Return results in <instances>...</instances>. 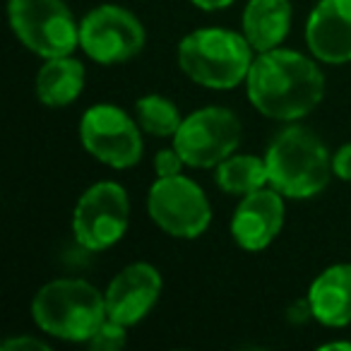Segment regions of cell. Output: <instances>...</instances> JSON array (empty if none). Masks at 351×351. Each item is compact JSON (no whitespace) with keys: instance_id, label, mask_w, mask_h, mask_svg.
I'll list each match as a JSON object with an SVG mask.
<instances>
[{"instance_id":"obj_1","label":"cell","mask_w":351,"mask_h":351,"mask_svg":"<svg viewBox=\"0 0 351 351\" xmlns=\"http://www.w3.org/2000/svg\"><path fill=\"white\" fill-rule=\"evenodd\" d=\"M325 89L320 60L284 46L255 53L245 77V94L255 111L282 123H296L315 111Z\"/></svg>"},{"instance_id":"obj_2","label":"cell","mask_w":351,"mask_h":351,"mask_svg":"<svg viewBox=\"0 0 351 351\" xmlns=\"http://www.w3.org/2000/svg\"><path fill=\"white\" fill-rule=\"evenodd\" d=\"M267 178L287 200L317 197L332 181V154L315 130L289 123L265 152Z\"/></svg>"},{"instance_id":"obj_3","label":"cell","mask_w":351,"mask_h":351,"mask_svg":"<svg viewBox=\"0 0 351 351\" xmlns=\"http://www.w3.org/2000/svg\"><path fill=\"white\" fill-rule=\"evenodd\" d=\"M178 68L197 87L226 92L245 84L255 51L241 32L224 27H202L178 44Z\"/></svg>"},{"instance_id":"obj_4","label":"cell","mask_w":351,"mask_h":351,"mask_svg":"<svg viewBox=\"0 0 351 351\" xmlns=\"http://www.w3.org/2000/svg\"><path fill=\"white\" fill-rule=\"evenodd\" d=\"M32 320L44 335L70 344H87L106 320L104 291L87 279H51L32 298Z\"/></svg>"},{"instance_id":"obj_5","label":"cell","mask_w":351,"mask_h":351,"mask_svg":"<svg viewBox=\"0 0 351 351\" xmlns=\"http://www.w3.org/2000/svg\"><path fill=\"white\" fill-rule=\"evenodd\" d=\"M8 22L15 39L44 60L80 49V22L65 0H8Z\"/></svg>"},{"instance_id":"obj_6","label":"cell","mask_w":351,"mask_h":351,"mask_svg":"<svg viewBox=\"0 0 351 351\" xmlns=\"http://www.w3.org/2000/svg\"><path fill=\"white\" fill-rule=\"evenodd\" d=\"M80 142L89 156L116 171L132 169L145 154L140 123L116 104H94L82 113Z\"/></svg>"},{"instance_id":"obj_7","label":"cell","mask_w":351,"mask_h":351,"mask_svg":"<svg viewBox=\"0 0 351 351\" xmlns=\"http://www.w3.org/2000/svg\"><path fill=\"white\" fill-rule=\"evenodd\" d=\"M147 215L164 234L195 241L212 224V202L202 186L188 176L156 178L147 191Z\"/></svg>"},{"instance_id":"obj_8","label":"cell","mask_w":351,"mask_h":351,"mask_svg":"<svg viewBox=\"0 0 351 351\" xmlns=\"http://www.w3.org/2000/svg\"><path fill=\"white\" fill-rule=\"evenodd\" d=\"M70 226L75 241L89 253L113 248L130 226V195L116 181L92 183L75 202Z\"/></svg>"},{"instance_id":"obj_9","label":"cell","mask_w":351,"mask_h":351,"mask_svg":"<svg viewBox=\"0 0 351 351\" xmlns=\"http://www.w3.org/2000/svg\"><path fill=\"white\" fill-rule=\"evenodd\" d=\"M147 32L140 17L116 3H104L80 20V49L99 65H121L142 53Z\"/></svg>"},{"instance_id":"obj_10","label":"cell","mask_w":351,"mask_h":351,"mask_svg":"<svg viewBox=\"0 0 351 351\" xmlns=\"http://www.w3.org/2000/svg\"><path fill=\"white\" fill-rule=\"evenodd\" d=\"M241 118L226 106H202L183 116L173 147L191 169H215L241 145Z\"/></svg>"},{"instance_id":"obj_11","label":"cell","mask_w":351,"mask_h":351,"mask_svg":"<svg viewBox=\"0 0 351 351\" xmlns=\"http://www.w3.org/2000/svg\"><path fill=\"white\" fill-rule=\"evenodd\" d=\"M287 221V197L272 186L253 191L239 200L231 217V239L241 250L260 253L282 234Z\"/></svg>"},{"instance_id":"obj_12","label":"cell","mask_w":351,"mask_h":351,"mask_svg":"<svg viewBox=\"0 0 351 351\" xmlns=\"http://www.w3.org/2000/svg\"><path fill=\"white\" fill-rule=\"evenodd\" d=\"M164 289L161 272L152 263H130L106 284V317L135 327L152 313Z\"/></svg>"},{"instance_id":"obj_13","label":"cell","mask_w":351,"mask_h":351,"mask_svg":"<svg viewBox=\"0 0 351 351\" xmlns=\"http://www.w3.org/2000/svg\"><path fill=\"white\" fill-rule=\"evenodd\" d=\"M303 36L311 56L322 65L351 63V0H317Z\"/></svg>"},{"instance_id":"obj_14","label":"cell","mask_w":351,"mask_h":351,"mask_svg":"<svg viewBox=\"0 0 351 351\" xmlns=\"http://www.w3.org/2000/svg\"><path fill=\"white\" fill-rule=\"evenodd\" d=\"M308 303L313 320L322 327L351 325V263H337L325 267L308 287Z\"/></svg>"},{"instance_id":"obj_15","label":"cell","mask_w":351,"mask_h":351,"mask_svg":"<svg viewBox=\"0 0 351 351\" xmlns=\"http://www.w3.org/2000/svg\"><path fill=\"white\" fill-rule=\"evenodd\" d=\"M293 22L291 0H248L241 15V34L255 53L272 51L287 41Z\"/></svg>"},{"instance_id":"obj_16","label":"cell","mask_w":351,"mask_h":351,"mask_svg":"<svg viewBox=\"0 0 351 351\" xmlns=\"http://www.w3.org/2000/svg\"><path fill=\"white\" fill-rule=\"evenodd\" d=\"M87 82L84 63L70 56L46 58L34 77V94L49 108H65L80 99Z\"/></svg>"},{"instance_id":"obj_17","label":"cell","mask_w":351,"mask_h":351,"mask_svg":"<svg viewBox=\"0 0 351 351\" xmlns=\"http://www.w3.org/2000/svg\"><path fill=\"white\" fill-rule=\"evenodd\" d=\"M215 181L226 195L243 197L253 191L269 186L265 156L258 154H231L215 166Z\"/></svg>"},{"instance_id":"obj_18","label":"cell","mask_w":351,"mask_h":351,"mask_svg":"<svg viewBox=\"0 0 351 351\" xmlns=\"http://www.w3.org/2000/svg\"><path fill=\"white\" fill-rule=\"evenodd\" d=\"M135 118L142 132L154 137H173L183 123L181 108L164 94H145L137 99Z\"/></svg>"},{"instance_id":"obj_19","label":"cell","mask_w":351,"mask_h":351,"mask_svg":"<svg viewBox=\"0 0 351 351\" xmlns=\"http://www.w3.org/2000/svg\"><path fill=\"white\" fill-rule=\"evenodd\" d=\"M125 344H128V327L111 320V317H106L87 341V346L92 351H118Z\"/></svg>"},{"instance_id":"obj_20","label":"cell","mask_w":351,"mask_h":351,"mask_svg":"<svg viewBox=\"0 0 351 351\" xmlns=\"http://www.w3.org/2000/svg\"><path fill=\"white\" fill-rule=\"evenodd\" d=\"M183 156L178 154L176 147H166V149H159L154 154V173L156 178H171V176L183 173Z\"/></svg>"},{"instance_id":"obj_21","label":"cell","mask_w":351,"mask_h":351,"mask_svg":"<svg viewBox=\"0 0 351 351\" xmlns=\"http://www.w3.org/2000/svg\"><path fill=\"white\" fill-rule=\"evenodd\" d=\"M0 351H51V344L34 335H15L0 344Z\"/></svg>"},{"instance_id":"obj_22","label":"cell","mask_w":351,"mask_h":351,"mask_svg":"<svg viewBox=\"0 0 351 351\" xmlns=\"http://www.w3.org/2000/svg\"><path fill=\"white\" fill-rule=\"evenodd\" d=\"M332 173L335 178L344 183H351V142L341 145L339 149L332 154Z\"/></svg>"},{"instance_id":"obj_23","label":"cell","mask_w":351,"mask_h":351,"mask_svg":"<svg viewBox=\"0 0 351 351\" xmlns=\"http://www.w3.org/2000/svg\"><path fill=\"white\" fill-rule=\"evenodd\" d=\"M287 320L291 325H306L308 320H313V308L308 303V296L306 298H298L293 301L291 306L287 308Z\"/></svg>"},{"instance_id":"obj_24","label":"cell","mask_w":351,"mask_h":351,"mask_svg":"<svg viewBox=\"0 0 351 351\" xmlns=\"http://www.w3.org/2000/svg\"><path fill=\"white\" fill-rule=\"evenodd\" d=\"M191 3L202 12H219L226 10L229 5H234L236 0H191Z\"/></svg>"},{"instance_id":"obj_25","label":"cell","mask_w":351,"mask_h":351,"mask_svg":"<svg viewBox=\"0 0 351 351\" xmlns=\"http://www.w3.org/2000/svg\"><path fill=\"white\" fill-rule=\"evenodd\" d=\"M322 351H332V349H341V351H351V341H325L320 346Z\"/></svg>"}]
</instances>
